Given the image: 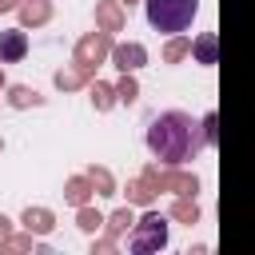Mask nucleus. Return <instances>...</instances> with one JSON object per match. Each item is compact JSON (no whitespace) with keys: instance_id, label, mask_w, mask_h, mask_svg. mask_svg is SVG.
<instances>
[{"instance_id":"nucleus-2","label":"nucleus","mask_w":255,"mask_h":255,"mask_svg":"<svg viewBox=\"0 0 255 255\" xmlns=\"http://www.w3.org/2000/svg\"><path fill=\"white\" fill-rule=\"evenodd\" d=\"M143 4H147V24L155 32H183L199 12V0H143Z\"/></svg>"},{"instance_id":"nucleus-8","label":"nucleus","mask_w":255,"mask_h":255,"mask_svg":"<svg viewBox=\"0 0 255 255\" xmlns=\"http://www.w3.org/2000/svg\"><path fill=\"white\" fill-rule=\"evenodd\" d=\"M159 191L195 195V191H199V183H195V175H183V171H159Z\"/></svg>"},{"instance_id":"nucleus-9","label":"nucleus","mask_w":255,"mask_h":255,"mask_svg":"<svg viewBox=\"0 0 255 255\" xmlns=\"http://www.w3.org/2000/svg\"><path fill=\"white\" fill-rule=\"evenodd\" d=\"M96 24H100L104 32H120V28H124V8H120L116 0H100V4H96Z\"/></svg>"},{"instance_id":"nucleus-23","label":"nucleus","mask_w":255,"mask_h":255,"mask_svg":"<svg viewBox=\"0 0 255 255\" xmlns=\"http://www.w3.org/2000/svg\"><path fill=\"white\" fill-rule=\"evenodd\" d=\"M12 8H20V0H0V12H12Z\"/></svg>"},{"instance_id":"nucleus-16","label":"nucleus","mask_w":255,"mask_h":255,"mask_svg":"<svg viewBox=\"0 0 255 255\" xmlns=\"http://www.w3.org/2000/svg\"><path fill=\"white\" fill-rule=\"evenodd\" d=\"M171 215H175V219H183V223H195L199 207H195V199H191V195H183V199H179V203L171 207Z\"/></svg>"},{"instance_id":"nucleus-13","label":"nucleus","mask_w":255,"mask_h":255,"mask_svg":"<svg viewBox=\"0 0 255 255\" xmlns=\"http://www.w3.org/2000/svg\"><path fill=\"white\" fill-rule=\"evenodd\" d=\"M88 187H92V179H88V175H76V179L68 183V191H64V195H68V203H76V207H84V203H88V195H92Z\"/></svg>"},{"instance_id":"nucleus-19","label":"nucleus","mask_w":255,"mask_h":255,"mask_svg":"<svg viewBox=\"0 0 255 255\" xmlns=\"http://www.w3.org/2000/svg\"><path fill=\"white\" fill-rule=\"evenodd\" d=\"M84 80H88V76H84V72H80L76 64H72L68 72H56V84H60V88H80Z\"/></svg>"},{"instance_id":"nucleus-21","label":"nucleus","mask_w":255,"mask_h":255,"mask_svg":"<svg viewBox=\"0 0 255 255\" xmlns=\"http://www.w3.org/2000/svg\"><path fill=\"white\" fill-rule=\"evenodd\" d=\"M104 219H100V211H92V207H80V227L84 231H96Z\"/></svg>"},{"instance_id":"nucleus-17","label":"nucleus","mask_w":255,"mask_h":255,"mask_svg":"<svg viewBox=\"0 0 255 255\" xmlns=\"http://www.w3.org/2000/svg\"><path fill=\"white\" fill-rule=\"evenodd\" d=\"M116 96H120L124 104H135V96H139V88H135V80H131V72H124V80L116 84Z\"/></svg>"},{"instance_id":"nucleus-7","label":"nucleus","mask_w":255,"mask_h":255,"mask_svg":"<svg viewBox=\"0 0 255 255\" xmlns=\"http://www.w3.org/2000/svg\"><path fill=\"white\" fill-rule=\"evenodd\" d=\"M155 191H159V167H147V171L128 187V199H135V203H151Z\"/></svg>"},{"instance_id":"nucleus-11","label":"nucleus","mask_w":255,"mask_h":255,"mask_svg":"<svg viewBox=\"0 0 255 255\" xmlns=\"http://www.w3.org/2000/svg\"><path fill=\"white\" fill-rule=\"evenodd\" d=\"M52 223H56V219H52V211H48V207H28V211H24V227H28V231H36V235H48V231H52Z\"/></svg>"},{"instance_id":"nucleus-3","label":"nucleus","mask_w":255,"mask_h":255,"mask_svg":"<svg viewBox=\"0 0 255 255\" xmlns=\"http://www.w3.org/2000/svg\"><path fill=\"white\" fill-rule=\"evenodd\" d=\"M128 247H131V255H151V251H163V247H167V219H163L159 211H147V215L135 223V231H131Z\"/></svg>"},{"instance_id":"nucleus-10","label":"nucleus","mask_w":255,"mask_h":255,"mask_svg":"<svg viewBox=\"0 0 255 255\" xmlns=\"http://www.w3.org/2000/svg\"><path fill=\"white\" fill-rule=\"evenodd\" d=\"M191 56L203 64V68H211V64H219L215 60V32H203L199 40H191Z\"/></svg>"},{"instance_id":"nucleus-26","label":"nucleus","mask_w":255,"mask_h":255,"mask_svg":"<svg viewBox=\"0 0 255 255\" xmlns=\"http://www.w3.org/2000/svg\"><path fill=\"white\" fill-rule=\"evenodd\" d=\"M124 4H131V0H124Z\"/></svg>"},{"instance_id":"nucleus-4","label":"nucleus","mask_w":255,"mask_h":255,"mask_svg":"<svg viewBox=\"0 0 255 255\" xmlns=\"http://www.w3.org/2000/svg\"><path fill=\"white\" fill-rule=\"evenodd\" d=\"M108 52H112V44H108V32L100 28V32H92V36H84V40L76 44V60H72V64H76L84 76H92V68H96Z\"/></svg>"},{"instance_id":"nucleus-18","label":"nucleus","mask_w":255,"mask_h":255,"mask_svg":"<svg viewBox=\"0 0 255 255\" xmlns=\"http://www.w3.org/2000/svg\"><path fill=\"white\" fill-rule=\"evenodd\" d=\"M187 52H191V40H183V36H175V40H171V44L163 48V60H183Z\"/></svg>"},{"instance_id":"nucleus-5","label":"nucleus","mask_w":255,"mask_h":255,"mask_svg":"<svg viewBox=\"0 0 255 255\" xmlns=\"http://www.w3.org/2000/svg\"><path fill=\"white\" fill-rule=\"evenodd\" d=\"M112 64H116L120 72H135V68H143V64H147V48H143V44H135V40L116 44V48H112Z\"/></svg>"},{"instance_id":"nucleus-1","label":"nucleus","mask_w":255,"mask_h":255,"mask_svg":"<svg viewBox=\"0 0 255 255\" xmlns=\"http://www.w3.org/2000/svg\"><path fill=\"white\" fill-rule=\"evenodd\" d=\"M203 143H207V135H203L199 124H195L191 116H183V112H163V116H155L151 128H147V147H151V155H155L159 163H167V167L195 159V151H199Z\"/></svg>"},{"instance_id":"nucleus-22","label":"nucleus","mask_w":255,"mask_h":255,"mask_svg":"<svg viewBox=\"0 0 255 255\" xmlns=\"http://www.w3.org/2000/svg\"><path fill=\"white\" fill-rule=\"evenodd\" d=\"M108 223H112V235H120V231H124V227H128V223H135V219H131V211H128V207H124V211H116V215H112V219H108Z\"/></svg>"},{"instance_id":"nucleus-12","label":"nucleus","mask_w":255,"mask_h":255,"mask_svg":"<svg viewBox=\"0 0 255 255\" xmlns=\"http://www.w3.org/2000/svg\"><path fill=\"white\" fill-rule=\"evenodd\" d=\"M20 16H24V24H44L52 16V4L48 0H24L20 4Z\"/></svg>"},{"instance_id":"nucleus-24","label":"nucleus","mask_w":255,"mask_h":255,"mask_svg":"<svg viewBox=\"0 0 255 255\" xmlns=\"http://www.w3.org/2000/svg\"><path fill=\"white\" fill-rule=\"evenodd\" d=\"M4 235H8V219L0 215V239H4Z\"/></svg>"},{"instance_id":"nucleus-15","label":"nucleus","mask_w":255,"mask_h":255,"mask_svg":"<svg viewBox=\"0 0 255 255\" xmlns=\"http://www.w3.org/2000/svg\"><path fill=\"white\" fill-rule=\"evenodd\" d=\"M116 100H120V96H116V88H108V84H92V104H96L100 112H108Z\"/></svg>"},{"instance_id":"nucleus-20","label":"nucleus","mask_w":255,"mask_h":255,"mask_svg":"<svg viewBox=\"0 0 255 255\" xmlns=\"http://www.w3.org/2000/svg\"><path fill=\"white\" fill-rule=\"evenodd\" d=\"M88 179H92V187H100V195H112V175H108L104 167H92Z\"/></svg>"},{"instance_id":"nucleus-6","label":"nucleus","mask_w":255,"mask_h":255,"mask_svg":"<svg viewBox=\"0 0 255 255\" xmlns=\"http://www.w3.org/2000/svg\"><path fill=\"white\" fill-rule=\"evenodd\" d=\"M24 56H28V36H24L20 28L0 32V60H4V64H16V60H24Z\"/></svg>"},{"instance_id":"nucleus-25","label":"nucleus","mask_w":255,"mask_h":255,"mask_svg":"<svg viewBox=\"0 0 255 255\" xmlns=\"http://www.w3.org/2000/svg\"><path fill=\"white\" fill-rule=\"evenodd\" d=\"M0 84H4V72H0Z\"/></svg>"},{"instance_id":"nucleus-14","label":"nucleus","mask_w":255,"mask_h":255,"mask_svg":"<svg viewBox=\"0 0 255 255\" xmlns=\"http://www.w3.org/2000/svg\"><path fill=\"white\" fill-rule=\"evenodd\" d=\"M8 104H12V108H28V104H40V92H32V88L16 84V88L8 92Z\"/></svg>"}]
</instances>
